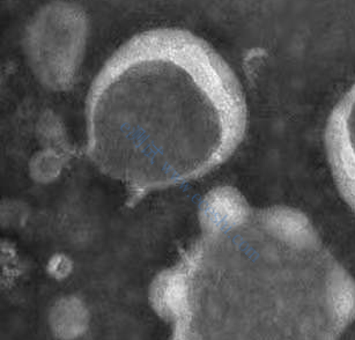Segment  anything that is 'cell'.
Listing matches in <instances>:
<instances>
[{"mask_svg": "<svg viewBox=\"0 0 355 340\" xmlns=\"http://www.w3.org/2000/svg\"><path fill=\"white\" fill-rule=\"evenodd\" d=\"M72 270H73V264L67 256H63V255L53 256L46 265L48 274L56 280H64L70 277Z\"/></svg>", "mask_w": 355, "mask_h": 340, "instance_id": "8992f818", "label": "cell"}, {"mask_svg": "<svg viewBox=\"0 0 355 340\" xmlns=\"http://www.w3.org/2000/svg\"><path fill=\"white\" fill-rule=\"evenodd\" d=\"M169 340H192L188 328L184 323H180L173 326V332H171Z\"/></svg>", "mask_w": 355, "mask_h": 340, "instance_id": "52a82bcc", "label": "cell"}, {"mask_svg": "<svg viewBox=\"0 0 355 340\" xmlns=\"http://www.w3.org/2000/svg\"><path fill=\"white\" fill-rule=\"evenodd\" d=\"M324 138L339 194L355 212V83L329 116Z\"/></svg>", "mask_w": 355, "mask_h": 340, "instance_id": "3957f363", "label": "cell"}, {"mask_svg": "<svg viewBox=\"0 0 355 340\" xmlns=\"http://www.w3.org/2000/svg\"><path fill=\"white\" fill-rule=\"evenodd\" d=\"M150 303L164 322L173 326L187 322L191 314L192 284L181 264L168 267L150 282Z\"/></svg>", "mask_w": 355, "mask_h": 340, "instance_id": "277c9868", "label": "cell"}, {"mask_svg": "<svg viewBox=\"0 0 355 340\" xmlns=\"http://www.w3.org/2000/svg\"><path fill=\"white\" fill-rule=\"evenodd\" d=\"M87 153L135 205L226 162L243 140L245 96L226 60L180 28L144 31L109 58L87 97Z\"/></svg>", "mask_w": 355, "mask_h": 340, "instance_id": "6da1fadb", "label": "cell"}, {"mask_svg": "<svg viewBox=\"0 0 355 340\" xmlns=\"http://www.w3.org/2000/svg\"><path fill=\"white\" fill-rule=\"evenodd\" d=\"M49 326L57 339H80L89 326V312L85 302L74 295L60 298L50 310Z\"/></svg>", "mask_w": 355, "mask_h": 340, "instance_id": "5b68a950", "label": "cell"}, {"mask_svg": "<svg viewBox=\"0 0 355 340\" xmlns=\"http://www.w3.org/2000/svg\"><path fill=\"white\" fill-rule=\"evenodd\" d=\"M199 222L189 248L223 284V339L339 340L354 321L355 280L302 212L220 187Z\"/></svg>", "mask_w": 355, "mask_h": 340, "instance_id": "7a4b0ae2", "label": "cell"}]
</instances>
